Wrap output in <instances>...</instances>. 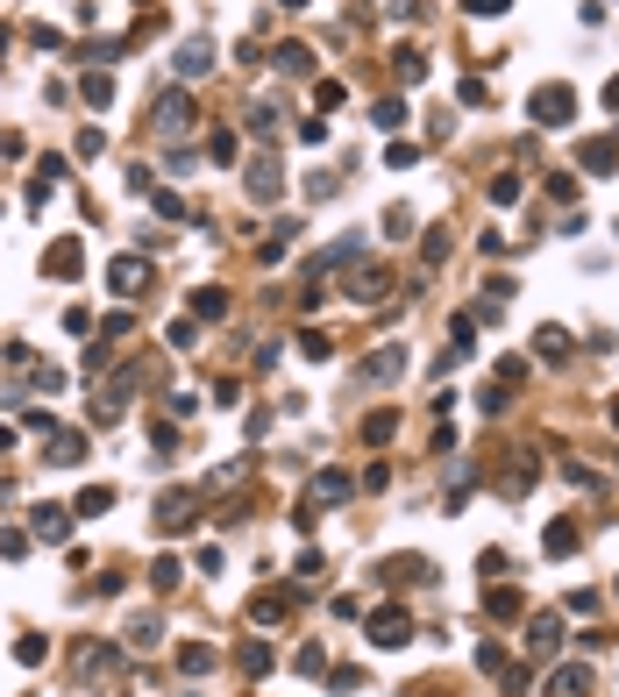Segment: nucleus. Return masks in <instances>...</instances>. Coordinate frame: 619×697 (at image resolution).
<instances>
[{
	"instance_id": "obj_31",
	"label": "nucleus",
	"mask_w": 619,
	"mask_h": 697,
	"mask_svg": "<svg viewBox=\"0 0 619 697\" xmlns=\"http://www.w3.org/2000/svg\"><path fill=\"white\" fill-rule=\"evenodd\" d=\"M392 434H399V413H371L363 420V441H392Z\"/></svg>"
},
{
	"instance_id": "obj_40",
	"label": "nucleus",
	"mask_w": 619,
	"mask_h": 697,
	"mask_svg": "<svg viewBox=\"0 0 619 697\" xmlns=\"http://www.w3.org/2000/svg\"><path fill=\"white\" fill-rule=\"evenodd\" d=\"M463 7H470L477 22H492V14H506V0H463Z\"/></svg>"
},
{
	"instance_id": "obj_41",
	"label": "nucleus",
	"mask_w": 619,
	"mask_h": 697,
	"mask_svg": "<svg viewBox=\"0 0 619 697\" xmlns=\"http://www.w3.org/2000/svg\"><path fill=\"white\" fill-rule=\"evenodd\" d=\"M606 107H613V114H619V79H606Z\"/></svg>"
},
{
	"instance_id": "obj_44",
	"label": "nucleus",
	"mask_w": 619,
	"mask_h": 697,
	"mask_svg": "<svg viewBox=\"0 0 619 697\" xmlns=\"http://www.w3.org/2000/svg\"><path fill=\"white\" fill-rule=\"evenodd\" d=\"M0 50H7V29H0Z\"/></svg>"
},
{
	"instance_id": "obj_11",
	"label": "nucleus",
	"mask_w": 619,
	"mask_h": 697,
	"mask_svg": "<svg viewBox=\"0 0 619 697\" xmlns=\"http://www.w3.org/2000/svg\"><path fill=\"white\" fill-rule=\"evenodd\" d=\"M399 370H406V349H399V342H385V349H378L356 378H363V385H385V378H399Z\"/></svg>"
},
{
	"instance_id": "obj_20",
	"label": "nucleus",
	"mask_w": 619,
	"mask_h": 697,
	"mask_svg": "<svg viewBox=\"0 0 619 697\" xmlns=\"http://www.w3.org/2000/svg\"><path fill=\"white\" fill-rule=\"evenodd\" d=\"M107 505H114V484H86V492L72 498V512H79V519H93V512H107Z\"/></svg>"
},
{
	"instance_id": "obj_34",
	"label": "nucleus",
	"mask_w": 619,
	"mask_h": 697,
	"mask_svg": "<svg viewBox=\"0 0 619 697\" xmlns=\"http://www.w3.org/2000/svg\"><path fill=\"white\" fill-rule=\"evenodd\" d=\"M492 206H519V179H513V171L492 179Z\"/></svg>"
},
{
	"instance_id": "obj_36",
	"label": "nucleus",
	"mask_w": 619,
	"mask_h": 697,
	"mask_svg": "<svg viewBox=\"0 0 619 697\" xmlns=\"http://www.w3.org/2000/svg\"><path fill=\"white\" fill-rule=\"evenodd\" d=\"M249 135H278V107H249Z\"/></svg>"
},
{
	"instance_id": "obj_26",
	"label": "nucleus",
	"mask_w": 619,
	"mask_h": 697,
	"mask_svg": "<svg viewBox=\"0 0 619 697\" xmlns=\"http://www.w3.org/2000/svg\"><path fill=\"white\" fill-rule=\"evenodd\" d=\"M371 121H378L385 135H392V128H406V100H378V107H371Z\"/></svg>"
},
{
	"instance_id": "obj_9",
	"label": "nucleus",
	"mask_w": 619,
	"mask_h": 697,
	"mask_svg": "<svg viewBox=\"0 0 619 697\" xmlns=\"http://www.w3.org/2000/svg\"><path fill=\"white\" fill-rule=\"evenodd\" d=\"M385 285H392V271H385V264H363V271H349V299H356V306L385 299Z\"/></svg>"
},
{
	"instance_id": "obj_23",
	"label": "nucleus",
	"mask_w": 619,
	"mask_h": 697,
	"mask_svg": "<svg viewBox=\"0 0 619 697\" xmlns=\"http://www.w3.org/2000/svg\"><path fill=\"white\" fill-rule=\"evenodd\" d=\"M206 157H214V164H235V157H242L235 128H214V135H206Z\"/></svg>"
},
{
	"instance_id": "obj_22",
	"label": "nucleus",
	"mask_w": 619,
	"mask_h": 697,
	"mask_svg": "<svg viewBox=\"0 0 619 697\" xmlns=\"http://www.w3.org/2000/svg\"><path fill=\"white\" fill-rule=\"evenodd\" d=\"M534 477H541V463H534V456H519L513 477H506V498H527V492H534Z\"/></svg>"
},
{
	"instance_id": "obj_16",
	"label": "nucleus",
	"mask_w": 619,
	"mask_h": 697,
	"mask_svg": "<svg viewBox=\"0 0 619 697\" xmlns=\"http://www.w3.org/2000/svg\"><path fill=\"white\" fill-rule=\"evenodd\" d=\"M541 548H548V555H577V548H584V534H577L570 519H548V534H541Z\"/></svg>"
},
{
	"instance_id": "obj_1",
	"label": "nucleus",
	"mask_w": 619,
	"mask_h": 697,
	"mask_svg": "<svg viewBox=\"0 0 619 697\" xmlns=\"http://www.w3.org/2000/svg\"><path fill=\"white\" fill-rule=\"evenodd\" d=\"M527 114H534V128H562V121L577 114V93H570V86H534V93H527Z\"/></svg>"
},
{
	"instance_id": "obj_24",
	"label": "nucleus",
	"mask_w": 619,
	"mask_h": 697,
	"mask_svg": "<svg viewBox=\"0 0 619 697\" xmlns=\"http://www.w3.org/2000/svg\"><path fill=\"white\" fill-rule=\"evenodd\" d=\"M441 257H449V228H427V242H420V271H441Z\"/></svg>"
},
{
	"instance_id": "obj_14",
	"label": "nucleus",
	"mask_w": 619,
	"mask_h": 697,
	"mask_svg": "<svg viewBox=\"0 0 619 697\" xmlns=\"http://www.w3.org/2000/svg\"><path fill=\"white\" fill-rule=\"evenodd\" d=\"M534 349H541V363H570V356H577V335H570V327H541Z\"/></svg>"
},
{
	"instance_id": "obj_38",
	"label": "nucleus",
	"mask_w": 619,
	"mask_h": 697,
	"mask_svg": "<svg viewBox=\"0 0 619 697\" xmlns=\"http://www.w3.org/2000/svg\"><path fill=\"white\" fill-rule=\"evenodd\" d=\"M413 228V206H385V235H392V242H399V235H406Z\"/></svg>"
},
{
	"instance_id": "obj_32",
	"label": "nucleus",
	"mask_w": 619,
	"mask_h": 697,
	"mask_svg": "<svg viewBox=\"0 0 619 697\" xmlns=\"http://www.w3.org/2000/svg\"><path fill=\"white\" fill-rule=\"evenodd\" d=\"M477 669H484V676H506L513 662H506V648H499V640H484V648H477Z\"/></svg>"
},
{
	"instance_id": "obj_10",
	"label": "nucleus",
	"mask_w": 619,
	"mask_h": 697,
	"mask_svg": "<svg viewBox=\"0 0 619 697\" xmlns=\"http://www.w3.org/2000/svg\"><path fill=\"white\" fill-rule=\"evenodd\" d=\"M577 164H584V171H619V135H591V143H577Z\"/></svg>"
},
{
	"instance_id": "obj_21",
	"label": "nucleus",
	"mask_w": 619,
	"mask_h": 697,
	"mask_svg": "<svg viewBox=\"0 0 619 697\" xmlns=\"http://www.w3.org/2000/svg\"><path fill=\"white\" fill-rule=\"evenodd\" d=\"M179 669H186V676H206V669H214V648H206V640H186V648H179Z\"/></svg>"
},
{
	"instance_id": "obj_17",
	"label": "nucleus",
	"mask_w": 619,
	"mask_h": 697,
	"mask_svg": "<svg viewBox=\"0 0 619 697\" xmlns=\"http://www.w3.org/2000/svg\"><path fill=\"white\" fill-rule=\"evenodd\" d=\"M278 72L285 79H313V50L307 43H278Z\"/></svg>"
},
{
	"instance_id": "obj_42",
	"label": "nucleus",
	"mask_w": 619,
	"mask_h": 697,
	"mask_svg": "<svg viewBox=\"0 0 619 697\" xmlns=\"http://www.w3.org/2000/svg\"><path fill=\"white\" fill-rule=\"evenodd\" d=\"M7 449H14V434H7V427H0V456H7Z\"/></svg>"
},
{
	"instance_id": "obj_37",
	"label": "nucleus",
	"mask_w": 619,
	"mask_h": 697,
	"mask_svg": "<svg viewBox=\"0 0 619 697\" xmlns=\"http://www.w3.org/2000/svg\"><path fill=\"white\" fill-rule=\"evenodd\" d=\"M29 541H36V534H14V527H7V534H0V562H14V555H29Z\"/></svg>"
},
{
	"instance_id": "obj_8",
	"label": "nucleus",
	"mask_w": 619,
	"mask_h": 697,
	"mask_svg": "<svg viewBox=\"0 0 619 697\" xmlns=\"http://www.w3.org/2000/svg\"><path fill=\"white\" fill-rule=\"evenodd\" d=\"M171 72H179V79H206V72H214V43H206V36H193V43H179Z\"/></svg>"
},
{
	"instance_id": "obj_3",
	"label": "nucleus",
	"mask_w": 619,
	"mask_h": 697,
	"mask_svg": "<svg viewBox=\"0 0 619 697\" xmlns=\"http://www.w3.org/2000/svg\"><path fill=\"white\" fill-rule=\"evenodd\" d=\"M157 527L164 534H193L200 527V492H164L157 498Z\"/></svg>"
},
{
	"instance_id": "obj_4",
	"label": "nucleus",
	"mask_w": 619,
	"mask_h": 697,
	"mask_svg": "<svg viewBox=\"0 0 619 697\" xmlns=\"http://www.w3.org/2000/svg\"><path fill=\"white\" fill-rule=\"evenodd\" d=\"M150 114H157V135H186V128H193V93H186V86H171V93H157Z\"/></svg>"
},
{
	"instance_id": "obj_29",
	"label": "nucleus",
	"mask_w": 619,
	"mask_h": 697,
	"mask_svg": "<svg viewBox=\"0 0 619 697\" xmlns=\"http://www.w3.org/2000/svg\"><path fill=\"white\" fill-rule=\"evenodd\" d=\"M79 93L93 100V107H114V79H107V72H86V79H79Z\"/></svg>"
},
{
	"instance_id": "obj_39",
	"label": "nucleus",
	"mask_w": 619,
	"mask_h": 697,
	"mask_svg": "<svg viewBox=\"0 0 619 697\" xmlns=\"http://www.w3.org/2000/svg\"><path fill=\"white\" fill-rule=\"evenodd\" d=\"M555 633H562V619H555V612H541V619H534V648H548Z\"/></svg>"
},
{
	"instance_id": "obj_25",
	"label": "nucleus",
	"mask_w": 619,
	"mask_h": 697,
	"mask_svg": "<svg viewBox=\"0 0 619 697\" xmlns=\"http://www.w3.org/2000/svg\"><path fill=\"white\" fill-rule=\"evenodd\" d=\"M235 662H242L249 676H264V669H271V640H242V648H235Z\"/></svg>"
},
{
	"instance_id": "obj_28",
	"label": "nucleus",
	"mask_w": 619,
	"mask_h": 697,
	"mask_svg": "<svg viewBox=\"0 0 619 697\" xmlns=\"http://www.w3.org/2000/svg\"><path fill=\"white\" fill-rule=\"evenodd\" d=\"M43 655H50V640H43V633H22V640H14V662H22V669H36Z\"/></svg>"
},
{
	"instance_id": "obj_30",
	"label": "nucleus",
	"mask_w": 619,
	"mask_h": 697,
	"mask_svg": "<svg viewBox=\"0 0 619 697\" xmlns=\"http://www.w3.org/2000/svg\"><path fill=\"white\" fill-rule=\"evenodd\" d=\"M193 320H228V292H193Z\"/></svg>"
},
{
	"instance_id": "obj_43",
	"label": "nucleus",
	"mask_w": 619,
	"mask_h": 697,
	"mask_svg": "<svg viewBox=\"0 0 619 697\" xmlns=\"http://www.w3.org/2000/svg\"><path fill=\"white\" fill-rule=\"evenodd\" d=\"M613 427H619V398H613Z\"/></svg>"
},
{
	"instance_id": "obj_33",
	"label": "nucleus",
	"mask_w": 619,
	"mask_h": 697,
	"mask_svg": "<svg viewBox=\"0 0 619 697\" xmlns=\"http://www.w3.org/2000/svg\"><path fill=\"white\" fill-rule=\"evenodd\" d=\"M427 79V57L420 50H399V86H420Z\"/></svg>"
},
{
	"instance_id": "obj_13",
	"label": "nucleus",
	"mask_w": 619,
	"mask_h": 697,
	"mask_svg": "<svg viewBox=\"0 0 619 697\" xmlns=\"http://www.w3.org/2000/svg\"><path fill=\"white\" fill-rule=\"evenodd\" d=\"M548 697H591V669H584V662H562V669L548 676Z\"/></svg>"
},
{
	"instance_id": "obj_6",
	"label": "nucleus",
	"mask_w": 619,
	"mask_h": 697,
	"mask_svg": "<svg viewBox=\"0 0 619 697\" xmlns=\"http://www.w3.org/2000/svg\"><path fill=\"white\" fill-rule=\"evenodd\" d=\"M107 285L121 299H143V285H150V257H114L107 264Z\"/></svg>"
},
{
	"instance_id": "obj_12",
	"label": "nucleus",
	"mask_w": 619,
	"mask_h": 697,
	"mask_svg": "<svg viewBox=\"0 0 619 697\" xmlns=\"http://www.w3.org/2000/svg\"><path fill=\"white\" fill-rule=\"evenodd\" d=\"M285 193V171H278V157H257L249 164V199H278Z\"/></svg>"
},
{
	"instance_id": "obj_7",
	"label": "nucleus",
	"mask_w": 619,
	"mask_h": 697,
	"mask_svg": "<svg viewBox=\"0 0 619 697\" xmlns=\"http://www.w3.org/2000/svg\"><path fill=\"white\" fill-rule=\"evenodd\" d=\"M43 271H50V278H79V271H86V242H79V235H57L50 257H43Z\"/></svg>"
},
{
	"instance_id": "obj_5",
	"label": "nucleus",
	"mask_w": 619,
	"mask_h": 697,
	"mask_svg": "<svg viewBox=\"0 0 619 697\" xmlns=\"http://www.w3.org/2000/svg\"><path fill=\"white\" fill-rule=\"evenodd\" d=\"M72 519H79L72 505H36V512H29V534L50 541V548H65V541H72Z\"/></svg>"
},
{
	"instance_id": "obj_2",
	"label": "nucleus",
	"mask_w": 619,
	"mask_h": 697,
	"mask_svg": "<svg viewBox=\"0 0 619 697\" xmlns=\"http://www.w3.org/2000/svg\"><path fill=\"white\" fill-rule=\"evenodd\" d=\"M413 640V612L406 605H378L371 612V648H406Z\"/></svg>"
},
{
	"instance_id": "obj_15",
	"label": "nucleus",
	"mask_w": 619,
	"mask_h": 697,
	"mask_svg": "<svg viewBox=\"0 0 619 697\" xmlns=\"http://www.w3.org/2000/svg\"><path fill=\"white\" fill-rule=\"evenodd\" d=\"M43 456H57V463H79V456H86V434H72V427H50V434H43Z\"/></svg>"
},
{
	"instance_id": "obj_19",
	"label": "nucleus",
	"mask_w": 619,
	"mask_h": 697,
	"mask_svg": "<svg viewBox=\"0 0 619 697\" xmlns=\"http://www.w3.org/2000/svg\"><path fill=\"white\" fill-rule=\"evenodd\" d=\"M335 498H349V477H342V470H320V477H313V498H307V505H335Z\"/></svg>"
},
{
	"instance_id": "obj_18",
	"label": "nucleus",
	"mask_w": 619,
	"mask_h": 697,
	"mask_svg": "<svg viewBox=\"0 0 619 697\" xmlns=\"http://www.w3.org/2000/svg\"><path fill=\"white\" fill-rule=\"evenodd\" d=\"M285 612H292V597H285V591H264L257 605H249V619H257V626H278Z\"/></svg>"
},
{
	"instance_id": "obj_27",
	"label": "nucleus",
	"mask_w": 619,
	"mask_h": 697,
	"mask_svg": "<svg viewBox=\"0 0 619 697\" xmlns=\"http://www.w3.org/2000/svg\"><path fill=\"white\" fill-rule=\"evenodd\" d=\"M150 584H157V591H179V584H186V562H171V555H157V570H150Z\"/></svg>"
},
{
	"instance_id": "obj_35",
	"label": "nucleus",
	"mask_w": 619,
	"mask_h": 697,
	"mask_svg": "<svg viewBox=\"0 0 619 697\" xmlns=\"http://www.w3.org/2000/svg\"><path fill=\"white\" fill-rule=\"evenodd\" d=\"M484 605H492V612H499V619H513V612H519V591H513V584H499V591L484 597Z\"/></svg>"
}]
</instances>
